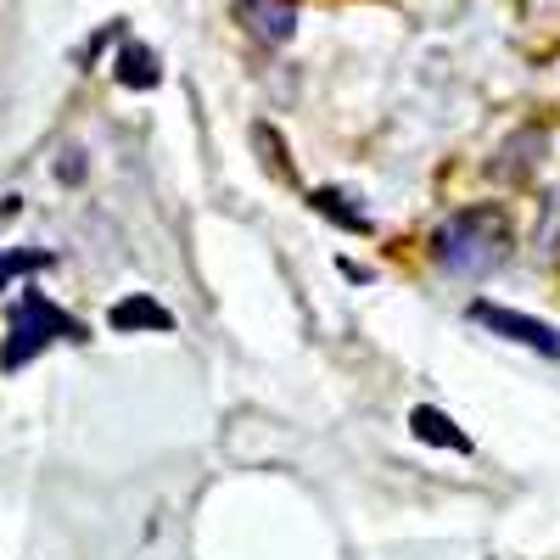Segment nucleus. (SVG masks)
<instances>
[{"label":"nucleus","instance_id":"nucleus-1","mask_svg":"<svg viewBox=\"0 0 560 560\" xmlns=\"http://www.w3.org/2000/svg\"><path fill=\"white\" fill-rule=\"evenodd\" d=\"M432 258L454 280H482L510 258V219L504 208H459L432 230Z\"/></svg>","mask_w":560,"mask_h":560},{"label":"nucleus","instance_id":"nucleus-2","mask_svg":"<svg viewBox=\"0 0 560 560\" xmlns=\"http://www.w3.org/2000/svg\"><path fill=\"white\" fill-rule=\"evenodd\" d=\"M51 342H84V325L73 314H62L45 292H23L12 303V331H7V348H0V370H23L34 364Z\"/></svg>","mask_w":560,"mask_h":560},{"label":"nucleus","instance_id":"nucleus-3","mask_svg":"<svg viewBox=\"0 0 560 560\" xmlns=\"http://www.w3.org/2000/svg\"><path fill=\"white\" fill-rule=\"evenodd\" d=\"M465 314H471L477 325H488V331H493V337H504V342L533 348V353H544V359H560V331H555V325H544V319H533V314L499 308V303H471Z\"/></svg>","mask_w":560,"mask_h":560},{"label":"nucleus","instance_id":"nucleus-4","mask_svg":"<svg viewBox=\"0 0 560 560\" xmlns=\"http://www.w3.org/2000/svg\"><path fill=\"white\" fill-rule=\"evenodd\" d=\"M236 18L264 45H287L298 34V0H236Z\"/></svg>","mask_w":560,"mask_h":560},{"label":"nucleus","instance_id":"nucleus-5","mask_svg":"<svg viewBox=\"0 0 560 560\" xmlns=\"http://www.w3.org/2000/svg\"><path fill=\"white\" fill-rule=\"evenodd\" d=\"M409 427H415L420 443H432V448H454V454H471V448H477L471 432H459L454 420H448L443 409H432V404H415V409H409Z\"/></svg>","mask_w":560,"mask_h":560},{"label":"nucleus","instance_id":"nucleus-6","mask_svg":"<svg viewBox=\"0 0 560 560\" xmlns=\"http://www.w3.org/2000/svg\"><path fill=\"white\" fill-rule=\"evenodd\" d=\"M107 325H113V331H174V314H168V308H163L158 298H147V292H135V298L113 303Z\"/></svg>","mask_w":560,"mask_h":560},{"label":"nucleus","instance_id":"nucleus-7","mask_svg":"<svg viewBox=\"0 0 560 560\" xmlns=\"http://www.w3.org/2000/svg\"><path fill=\"white\" fill-rule=\"evenodd\" d=\"M113 73H118V84H129V90H158V84H163L158 51H152V45H140V39H129L124 51H118Z\"/></svg>","mask_w":560,"mask_h":560},{"label":"nucleus","instance_id":"nucleus-8","mask_svg":"<svg viewBox=\"0 0 560 560\" xmlns=\"http://www.w3.org/2000/svg\"><path fill=\"white\" fill-rule=\"evenodd\" d=\"M314 208H319L325 219H337L342 230H353V236H370V219L353 208V197H342V191H314Z\"/></svg>","mask_w":560,"mask_h":560},{"label":"nucleus","instance_id":"nucleus-9","mask_svg":"<svg viewBox=\"0 0 560 560\" xmlns=\"http://www.w3.org/2000/svg\"><path fill=\"white\" fill-rule=\"evenodd\" d=\"M51 258L45 253H0V287H7L12 275H28V269H45Z\"/></svg>","mask_w":560,"mask_h":560}]
</instances>
